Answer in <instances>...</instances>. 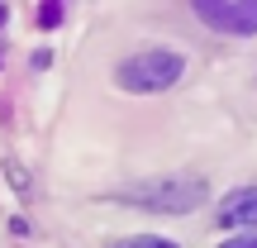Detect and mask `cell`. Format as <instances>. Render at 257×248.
I'll return each instance as SVG.
<instances>
[{
	"mask_svg": "<svg viewBox=\"0 0 257 248\" xmlns=\"http://www.w3.org/2000/svg\"><path fill=\"white\" fill-rule=\"evenodd\" d=\"M0 19H5V10H0Z\"/></svg>",
	"mask_w": 257,
	"mask_h": 248,
	"instance_id": "7",
	"label": "cell"
},
{
	"mask_svg": "<svg viewBox=\"0 0 257 248\" xmlns=\"http://www.w3.org/2000/svg\"><path fill=\"white\" fill-rule=\"evenodd\" d=\"M219 224L224 229H248V224H257V186H238V191L224 196L219 205Z\"/></svg>",
	"mask_w": 257,
	"mask_h": 248,
	"instance_id": "4",
	"label": "cell"
},
{
	"mask_svg": "<svg viewBox=\"0 0 257 248\" xmlns=\"http://www.w3.org/2000/svg\"><path fill=\"white\" fill-rule=\"evenodd\" d=\"M191 10L229 38H252L257 34V0H191Z\"/></svg>",
	"mask_w": 257,
	"mask_h": 248,
	"instance_id": "3",
	"label": "cell"
},
{
	"mask_svg": "<svg viewBox=\"0 0 257 248\" xmlns=\"http://www.w3.org/2000/svg\"><path fill=\"white\" fill-rule=\"evenodd\" d=\"M114 248H181V243L162 239V234H134V239H119Z\"/></svg>",
	"mask_w": 257,
	"mask_h": 248,
	"instance_id": "5",
	"label": "cell"
},
{
	"mask_svg": "<svg viewBox=\"0 0 257 248\" xmlns=\"http://www.w3.org/2000/svg\"><path fill=\"white\" fill-rule=\"evenodd\" d=\"M205 177L195 172H176V177H157V182H143L128 191V201L138 210H157V215H191L195 205L205 201Z\"/></svg>",
	"mask_w": 257,
	"mask_h": 248,
	"instance_id": "2",
	"label": "cell"
},
{
	"mask_svg": "<svg viewBox=\"0 0 257 248\" xmlns=\"http://www.w3.org/2000/svg\"><path fill=\"white\" fill-rule=\"evenodd\" d=\"M181 72H186V57L176 48H143L114 67V81L134 96H157V91H172L181 81Z\"/></svg>",
	"mask_w": 257,
	"mask_h": 248,
	"instance_id": "1",
	"label": "cell"
},
{
	"mask_svg": "<svg viewBox=\"0 0 257 248\" xmlns=\"http://www.w3.org/2000/svg\"><path fill=\"white\" fill-rule=\"evenodd\" d=\"M219 248H257V234H238V239H229V243H219Z\"/></svg>",
	"mask_w": 257,
	"mask_h": 248,
	"instance_id": "6",
	"label": "cell"
}]
</instances>
